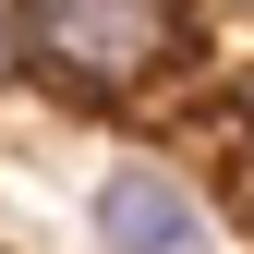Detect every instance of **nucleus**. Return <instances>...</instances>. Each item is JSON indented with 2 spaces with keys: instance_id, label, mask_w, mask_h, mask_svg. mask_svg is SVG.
Segmentation results:
<instances>
[{
  "instance_id": "obj_2",
  "label": "nucleus",
  "mask_w": 254,
  "mask_h": 254,
  "mask_svg": "<svg viewBox=\"0 0 254 254\" xmlns=\"http://www.w3.org/2000/svg\"><path fill=\"white\" fill-rule=\"evenodd\" d=\"M85 218H97V254H194L206 242V206L170 157H109Z\"/></svg>"
},
{
  "instance_id": "obj_3",
  "label": "nucleus",
  "mask_w": 254,
  "mask_h": 254,
  "mask_svg": "<svg viewBox=\"0 0 254 254\" xmlns=\"http://www.w3.org/2000/svg\"><path fill=\"white\" fill-rule=\"evenodd\" d=\"M242 133H254V73H242Z\"/></svg>"
},
{
  "instance_id": "obj_1",
  "label": "nucleus",
  "mask_w": 254,
  "mask_h": 254,
  "mask_svg": "<svg viewBox=\"0 0 254 254\" xmlns=\"http://www.w3.org/2000/svg\"><path fill=\"white\" fill-rule=\"evenodd\" d=\"M182 49H194V24L145 12V0H37V12H12V61L37 85H73V97H133Z\"/></svg>"
}]
</instances>
